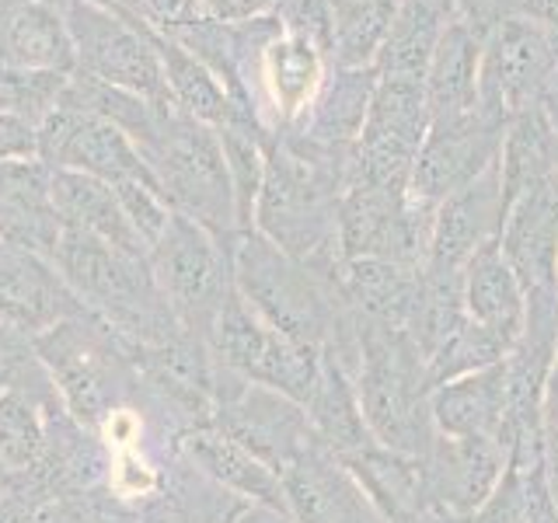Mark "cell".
<instances>
[{
    "instance_id": "cell-1",
    "label": "cell",
    "mask_w": 558,
    "mask_h": 523,
    "mask_svg": "<svg viewBox=\"0 0 558 523\" xmlns=\"http://www.w3.org/2000/svg\"><path fill=\"white\" fill-rule=\"evenodd\" d=\"M231 258L234 287L262 321L307 353L339 360L356 377L360 339L339 283L311 272L258 231H241L231 241Z\"/></svg>"
},
{
    "instance_id": "cell-2",
    "label": "cell",
    "mask_w": 558,
    "mask_h": 523,
    "mask_svg": "<svg viewBox=\"0 0 558 523\" xmlns=\"http://www.w3.org/2000/svg\"><path fill=\"white\" fill-rule=\"evenodd\" d=\"M52 266L77 293V301L109 325L126 349L154 345L189 331L157 290L147 255L122 252L95 234L63 227Z\"/></svg>"
},
{
    "instance_id": "cell-3",
    "label": "cell",
    "mask_w": 558,
    "mask_h": 523,
    "mask_svg": "<svg viewBox=\"0 0 558 523\" xmlns=\"http://www.w3.org/2000/svg\"><path fill=\"white\" fill-rule=\"evenodd\" d=\"M356 321L360 366H356V398L371 436L388 450L426 458L436 426L429 412V374L409 331L384 328L374 321Z\"/></svg>"
},
{
    "instance_id": "cell-4",
    "label": "cell",
    "mask_w": 558,
    "mask_h": 523,
    "mask_svg": "<svg viewBox=\"0 0 558 523\" xmlns=\"http://www.w3.org/2000/svg\"><path fill=\"white\" fill-rule=\"evenodd\" d=\"M35 349L57 384L60 405L81 426L105 433L116 415L140 412L144 388L130 349L92 311L35 336Z\"/></svg>"
},
{
    "instance_id": "cell-5",
    "label": "cell",
    "mask_w": 558,
    "mask_h": 523,
    "mask_svg": "<svg viewBox=\"0 0 558 523\" xmlns=\"http://www.w3.org/2000/svg\"><path fill=\"white\" fill-rule=\"evenodd\" d=\"M136 150L144 154L157 188L174 214L203 223L217 238L241 234L238 199L217 130L189 119L171 105L157 119L154 133L144 144H136Z\"/></svg>"
},
{
    "instance_id": "cell-6",
    "label": "cell",
    "mask_w": 558,
    "mask_h": 523,
    "mask_svg": "<svg viewBox=\"0 0 558 523\" xmlns=\"http://www.w3.org/2000/svg\"><path fill=\"white\" fill-rule=\"evenodd\" d=\"M234 238H217L185 214H171L165 234L147 255L154 283L171 314L199 339H209L220 307L234 293Z\"/></svg>"
},
{
    "instance_id": "cell-7",
    "label": "cell",
    "mask_w": 558,
    "mask_h": 523,
    "mask_svg": "<svg viewBox=\"0 0 558 523\" xmlns=\"http://www.w3.org/2000/svg\"><path fill=\"white\" fill-rule=\"evenodd\" d=\"M63 17L74 35L77 74L122 87L154 105H171L154 25L92 0H63Z\"/></svg>"
},
{
    "instance_id": "cell-8",
    "label": "cell",
    "mask_w": 558,
    "mask_h": 523,
    "mask_svg": "<svg viewBox=\"0 0 558 523\" xmlns=\"http://www.w3.org/2000/svg\"><path fill=\"white\" fill-rule=\"evenodd\" d=\"M214 426L255 453L276 475H283L311 443H322L301 401L227 370L220 363L214 374Z\"/></svg>"
},
{
    "instance_id": "cell-9",
    "label": "cell",
    "mask_w": 558,
    "mask_h": 523,
    "mask_svg": "<svg viewBox=\"0 0 558 523\" xmlns=\"http://www.w3.org/2000/svg\"><path fill=\"white\" fill-rule=\"evenodd\" d=\"M206 345L214 360L227 366V370H234L255 384H266L272 391H283L287 398L301 401V405H307L311 394L318 391L322 356L293 345L276 328H269L238 293V287L220 307Z\"/></svg>"
},
{
    "instance_id": "cell-10",
    "label": "cell",
    "mask_w": 558,
    "mask_h": 523,
    "mask_svg": "<svg viewBox=\"0 0 558 523\" xmlns=\"http://www.w3.org/2000/svg\"><path fill=\"white\" fill-rule=\"evenodd\" d=\"M558 63V35L531 17H506L485 35L478 60V109L510 126L537 105L541 87Z\"/></svg>"
},
{
    "instance_id": "cell-11",
    "label": "cell",
    "mask_w": 558,
    "mask_h": 523,
    "mask_svg": "<svg viewBox=\"0 0 558 523\" xmlns=\"http://www.w3.org/2000/svg\"><path fill=\"white\" fill-rule=\"evenodd\" d=\"M39 161L52 171H81L109 185L154 182L144 154L116 122L66 101L39 122Z\"/></svg>"
},
{
    "instance_id": "cell-12",
    "label": "cell",
    "mask_w": 558,
    "mask_h": 523,
    "mask_svg": "<svg viewBox=\"0 0 558 523\" xmlns=\"http://www.w3.org/2000/svg\"><path fill=\"white\" fill-rule=\"evenodd\" d=\"M502 133V122L482 115V109L461 122H450V126H429L412 168L409 196L436 209L447 196L475 182L485 168L499 161Z\"/></svg>"
},
{
    "instance_id": "cell-13",
    "label": "cell",
    "mask_w": 558,
    "mask_h": 523,
    "mask_svg": "<svg viewBox=\"0 0 558 523\" xmlns=\"http://www.w3.org/2000/svg\"><path fill=\"white\" fill-rule=\"evenodd\" d=\"M279 482L293 523H388L353 471L325 443H311Z\"/></svg>"
},
{
    "instance_id": "cell-14",
    "label": "cell",
    "mask_w": 558,
    "mask_h": 523,
    "mask_svg": "<svg viewBox=\"0 0 558 523\" xmlns=\"http://www.w3.org/2000/svg\"><path fill=\"white\" fill-rule=\"evenodd\" d=\"M328 49L296 32H279L276 39L262 49L255 98L258 119L266 130H290L304 119V112L318 98L328 77Z\"/></svg>"
},
{
    "instance_id": "cell-15",
    "label": "cell",
    "mask_w": 558,
    "mask_h": 523,
    "mask_svg": "<svg viewBox=\"0 0 558 523\" xmlns=\"http://www.w3.org/2000/svg\"><path fill=\"white\" fill-rule=\"evenodd\" d=\"M499 248L527 301H558V174L534 185L510 206Z\"/></svg>"
},
{
    "instance_id": "cell-16",
    "label": "cell",
    "mask_w": 558,
    "mask_h": 523,
    "mask_svg": "<svg viewBox=\"0 0 558 523\" xmlns=\"http://www.w3.org/2000/svg\"><path fill=\"white\" fill-rule=\"evenodd\" d=\"M426 464L429 506L450 516H475L485 499L496 492L510 453L488 436H444L436 433Z\"/></svg>"
},
{
    "instance_id": "cell-17",
    "label": "cell",
    "mask_w": 558,
    "mask_h": 523,
    "mask_svg": "<svg viewBox=\"0 0 558 523\" xmlns=\"http://www.w3.org/2000/svg\"><path fill=\"white\" fill-rule=\"evenodd\" d=\"M81 314L87 307L49 258L0 244V321L35 339Z\"/></svg>"
},
{
    "instance_id": "cell-18",
    "label": "cell",
    "mask_w": 558,
    "mask_h": 523,
    "mask_svg": "<svg viewBox=\"0 0 558 523\" xmlns=\"http://www.w3.org/2000/svg\"><path fill=\"white\" fill-rule=\"evenodd\" d=\"M506 220L499 161L485 168L475 182H468L447 196L433 214V234L426 248V269H464L485 241L499 238Z\"/></svg>"
},
{
    "instance_id": "cell-19",
    "label": "cell",
    "mask_w": 558,
    "mask_h": 523,
    "mask_svg": "<svg viewBox=\"0 0 558 523\" xmlns=\"http://www.w3.org/2000/svg\"><path fill=\"white\" fill-rule=\"evenodd\" d=\"M116 478V458L105 436L81 426L63 405L46 409V447L39 464V482L60 502L81 499Z\"/></svg>"
},
{
    "instance_id": "cell-20",
    "label": "cell",
    "mask_w": 558,
    "mask_h": 523,
    "mask_svg": "<svg viewBox=\"0 0 558 523\" xmlns=\"http://www.w3.org/2000/svg\"><path fill=\"white\" fill-rule=\"evenodd\" d=\"M63 220L52 203V168L39 157L0 165V244L52 262Z\"/></svg>"
},
{
    "instance_id": "cell-21",
    "label": "cell",
    "mask_w": 558,
    "mask_h": 523,
    "mask_svg": "<svg viewBox=\"0 0 558 523\" xmlns=\"http://www.w3.org/2000/svg\"><path fill=\"white\" fill-rule=\"evenodd\" d=\"M174 450H179L192 467H199L209 482L227 488L231 496L290 516L283 482H279L276 471L262 464L255 453H248L241 443H234L227 433H220L214 423L179 433L174 436Z\"/></svg>"
},
{
    "instance_id": "cell-22",
    "label": "cell",
    "mask_w": 558,
    "mask_h": 523,
    "mask_svg": "<svg viewBox=\"0 0 558 523\" xmlns=\"http://www.w3.org/2000/svg\"><path fill=\"white\" fill-rule=\"evenodd\" d=\"M433 426L444 436H488L510 453V412H506V363L464 374L433 388ZM513 458V453H510Z\"/></svg>"
},
{
    "instance_id": "cell-23",
    "label": "cell",
    "mask_w": 558,
    "mask_h": 523,
    "mask_svg": "<svg viewBox=\"0 0 558 523\" xmlns=\"http://www.w3.org/2000/svg\"><path fill=\"white\" fill-rule=\"evenodd\" d=\"M418 279H423V266H409V262L345 258L339 269V293L356 318L409 331Z\"/></svg>"
},
{
    "instance_id": "cell-24",
    "label": "cell",
    "mask_w": 558,
    "mask_h": 523,
    "mask_svg": "<svg viewBox=\"0 0 558 523\" xmlns=\"http://www.w3.org/2000/svg\"><path fill=\"white\" fill-rule=\"evenodd\" d=\"M482 35L471 32L464 22L444 28L440 42L433 49L426 66V105L429 126H450L478 112V60H482Z\"/></svg>"
},
{
    "instance_id": "cell-25",
    "label": "cell",
    "mask_w": 558,
    "mask_h": 523,
    "mask_svg": "<svg viewBox=\"0 0 558 523\" xmlns=\"http://www.w3.org/2000/svg\"><path fill=\"white\" fill-rule=\"evenodd\" d=\"M157 57H161V66H165L171 105L179 112L203 122V126H209V130H231V126L266 130V126H262V119L227 95V87L214 74H209V70L196 57H192L189 49H182L179 42H171L168 35H161V32H157Z\"/></svg>"
},
{
    "instance_id": "cell-26",
    "label": "cell",
    "mask_w": 558,
    "mask_h": 523,
    "mask_svg": "<svg viewBox=\"0 0 558 523\" xmlns=\"http://www.w3.org/2000/svg\"><path fill=\"white\" fill-rule=\"evenodd\" d=\"M464 304H468L471 321L496 331V336L513 349L523 325H527V296H523L520 279L499 248V238L485 241L482 248L468 258Z\"/></svg>"
},
{
    "instance_id": "cell-27",
    "label": "cell",
    "mask_w": 558,
    "mask_h": 523,
    "mask_svg": "<svg viewBox=\"0 0 558 523\" xmlns=\"http://www.w3.org/2000/svg\"><path fill=\"white\" fill-rule=\"evenodd\" d=\"M342 464L353 471L356 482L366 488V496L374 499V506L388 523L412 520L418 513L433 510L423 458L371 443L363 450L342 453Z\"/></svg>"
},
{
    "instance_id": "cell-28",
    "label": "cell",
    "mask_w": 558,
    "mask_h": 523,
    "mask_svg": "<svg viewBox=\"0 0 558 523\" xmlns=\"http://www.w3.org/2000/svg\"><path fill=\"white\" fill-rule=\"evenodd\" d=\"M52 203H57L63 227L95 234L122 252L147 255V244L140 241L136 227L130 223L126 209H122L109 182L81 171H52Z\"/></svg>"
},
{
    "instance_id": "cell-29",
    "label": "cell",
    "mask_w": 558,
    "mask_h": 523,
    "mask_svg": "<svg viewBox=\"0 0 558 523\" xmlns=\"http://www.w3.org/2000/svg\"><path fill=\"white\" fill-rule=\"evenodd\" d=\"M377 87V66H331L322 84L318 98L296 122V133H304L318 144H356L363 133L366 112H371V98Z\"/></svg>"
},
{
    "instance_id": "cell-30",
    "label": "cell",
    "mask_w": 558,
    "mask_h": 523,
    "mask_svg": "<svg viewBox=\"0 0 558 523\" xmlns=\"http://www.w3.org/2000/svg\"><path fill=\"white\" fill-rule=\"evenodd\" d=\"M450 22H453V0H398L391 32L374 63L377 74L426 81L433 49Z\"/></svg>"
},
{
    "instance_id": "cell-31",
    "label": "cell",
    "mask_w": 558,
    "mask_h": 523,
    "mask_svg": "<svg viewBox=\"0 0 558 523\" xmlns=\"http://www.w3.org/2000/svg\"><path fill=\"white\" fill-rule=\"evenodd\" d=\"M307 418L318 440L331 450V453H353L377 443L371 429H366V418L360 412V398H356V384L353 374L345 370L339 360H331L322 353V380L318 391L307 401Z\"/></svg>"
},
{
    "instance_id": "cell-32",
    "label": "cell",
    "mask_w": 558,
    "mask_h": 523,
    "mask_svg": "<svg viewBox=\"0 0 558 523\" xmlns=\"http://www.w3.org/2000/svg\"><path fill=\"white\" fill-rule=\"evenodd\" d=\"M555 136L558 133L548 126V119L537 105L510 119V126L502 133V147H499V179H502L506 214H510V206L523 192H531L534 185L551 179Z\"/></svg>"
},
{
    "instance_id": "cell-33",
    "label": "cell",
    "mask_w": 558,
    "mask_h": 523,
    "mask_svg": "<svg viewBox=\"0 0 558 523\" xmlns=\"http://www.w3.org/2000/svg\"><path fill=\"white\" fill-rule=\"evenodd\" d=\"M331 8V66H374L388 39L398 0H328Z\"/></svg>"
},
{
    "instance_id": "cell-34",
    "label": "cell",
    "mask_w": 558,
    "mask_h": 523,
    "mask_svg": "<svg viewBox=\"0 0 558 523\" xmlns=\"http://www.w3.org/2000/svg\"><path fill=\"white\" fill-rule=\"evenodd\" d=\"M46 447V409L22 394H0V478L4 488H22L39 478Z\"/></svg>"
},
{
    "instance_id": "cell-35",
    "label": "cell",
    "mask_w": 558,
    "mask_h": 523,
    "mask_svg": "<svg viewBox=\"0 0 558 523\" xmlns=\"http://www.w3.org/2000/svg\"><path fill=\"white\" fill-rule=\"evenodd\" d=\"M0 394H22L39 409L60 405L57 384H52L39 349H35V339L4 321H0Z\"/></svg>"
},
{
    "instance_id": "cell-36",
    "label": "cell",
    "mask_w": 558,
    "mask_h": 523,
    "mask_svg": "<svg viewBox=\"0 0 558 523\" xmlns=\"http://www.w3.org/2000/svg\"><path fill=\"white\" fill-rule=\"evenodd\" d=\"M506 353H510V345H506L496 331H488L478 321L468 318L464 328L453 331V336L426 360L429 388H440V384H450L464 374L485 370V366L506 360Z\"/></svg>"
},
{
    "instance_id": "cell-37",
    "label": "cell",
    "mask_w": 558,
    "mask_h": 523,
    "mask_svg": "<svg viewBox=\"0 0 558 523\" xmlns=\"http://www.w3.org/2000/svg\"><path fill=\"white\" fill-rule=\"evenodd\" d=\"M63 520L66 523H140V502L109 485V488H98V492L63 502Z\"/></svg>"
},
{
    "instance_id": "cell-38",
    "label": "cell",
    "mask_w": 558,
    "mask_h": 523,
    "mask_svg": "<svg viewBox=\"0 0 558 523\" xmlns=\"http://www.w3.org/2000/svg\"><path fill=\"white\" fill-rule=\"evenodd\" d=\"M60 516L63 502L52 499L39 478L0 492V523H60Z\"/></svg>"
},
{
    "instance_id": "cell-39",
    "label": "cell",
    "mask_w": 558,
    "mask_h": 523,
    "mask_svg": "<svg viewBox=\"0 0 558 523\" xmlns=\"http://www.w3.org/2000/svg\"><path fill=\"white\" fill-rule=\"evenodd\" d=\"M468 523H527V492H523V471L510 461L496 485V492L485 499V506L468 516Z\"/></svg>"
},
{
    "instance_id": "cell-40",
    "label": "cell",
    "mask_w": 558,
    "mask_h": 523,
    "mask_svg": "<svg viewBox=\"0 0 558 523\" xmlns=\"http://www.w3.org/2000/svg\"><path fill=\"white\" fill-rule=\"evenodd\" d=\"M517 467L523 471V492H527V523H558V502L551 492L545 458H537L531 464H517Z\"/></svg>"
},
{
    "instance_id": "cell-41",
    "label": "cell",
    "mask_w": 558,
    "mask_h": 523,
    "mask_svg": "<svg viewBox=\"0 0 558 523\" xmlns=\"http://www.w3.org/2000/svg\"><path fill=\"white\" fill-rule=\"evenodd\" d=\"M39 157V126L25 115L0 109V165Z\"/></svg>"
},
{
    "instance_id": "cell-42",
    "label": "cell",
    "mask_w": 558,
    "mask_h": 523,
    "mask_svg": "<svg viewBox=\"0 0 558 523\" xmlns=\"http://www.w3.org/2000/svg\"><path fill=\"white\" fill-rule=\"evenodd\" d=\"M541 450H545L548 478L558 482V353L548 366L545 391H541Z\"/></svg>"
},
{
    "instance_id": "cell-43",
    "label": "cell",
    "mask_w": 558,
    "mask_h": 523,
    "mask_svg": "<svg viewBox=\"0 0 558 523\" xmlns=\"http://www.w3.org/2000/svg\"><path fill=\"white\" fill-rule=\"evenodd\" d=\"M272 8H276V0H196L199 17L223 22V25L252 22V17L272 14Z\"/></svg>"
},
{
    "instance_id": "cell-44",
    "label": "cell",
    "mask_w": 558,
    "mask_h": 523,
    "mask_svg": "<svg viewBox=\"0 0 558 523\" xmlns=\"http://www.w3.org/2000/svg\"><path fill=\"white\" fill-rule=\"evenodd\" d=\"M537 109L545 112L548 126L558 133V63H555V70L548 74L545 87H541V95H537Z\"/></svg>"
},
{
    "instance_id": "cell-45",
    "label": "cell",
    "mask_w": 558,
    "mask_h": 523,
    "mask_svg": "<svg viewBox=\"0 0 558 523\" xmlns=\"http://www.w3.org/2000/svg\"><path fill=\"white\" fill-rule=\"evenodd\" d=\"M234 523H293V520L287 513L266 510V506H244Z\"/></svg>"
},
{
    "instance_id": "cell-46",
    "label": "cell",
    "mask_w": 558,
    "mask_h": 523,
    "mask_svg": "<svg viewBox=\"0 0 558 523\" xmlns=\"http://www.w3.org/2000/svg\"><path fill=\"white\" fill-rule=\"evenodd\" d=\"M398 523H468L461 516H450V513H440V510H426V513H418L412 520H398Z\"/></svg>"
},
{
    "instance_id": "cell-47",
    "label": "cell",
    "mask_w": 558,
    "mask_h": 523,
    "mask_svg": "<svg viewBox=\"0 0 558 523\" xmlns=\"http://www.w3.org/2000/svg\"><path fill=\"white\" fill-rule=\"evenodd\" d=\"M555 174H558V136H555Z\"/></svg>"
},
{
    "instance_id": "cell-48",
    "label": "cell",
    "mask_w": 558,
    "mask_h": 523,
    "mask_svg": "<svg viewBox=\"0 0 558 523\" xmlns=\"http://www.w3.org/2000/svg\"><path fill=\"white\" fill-rule=\"evenodd\" d=\"M551 492H555V502H558V482H551Z\"/></svg>"
},
{
    "instance_id": "cell-49",
    "label": "cell",
    "mask_w": 558,
    "mask_h": 523,
    "mask_svg": "<svg viewBox=\"0 0 558 523\" xmlns=\"http://www.w3.org/2000/svg\"><path fill=\"white\" fill-rule=\"evenodd\" d=\"M60 523H66V520H63V516H60Z\"/></svg>"
}]
</instances>
